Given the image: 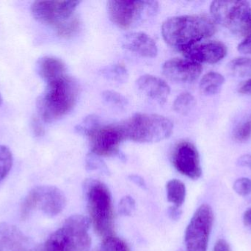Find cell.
Returning a JSON list of instances; mask_svg holds the SVG:
<instances>
[{"mask_svg":"<svg viewBox=\"0 0 251 251\" xmlns=\"http://www.w3.org/2000/svg\"><path fill=\"white\" fill-rule=\"evenodd\" d=\"M239 91L242 94H251V78L240 87Z\"/></svg>","mask_w":251,"mask_h":251,"instance_id":"836d02e7","label":"cell"},{"mask_svg":"<svg viewBox=\"0 0 251 251\" xmlns=\"http://www.w3.org/2000/svg\"><path fill=\"white\" fill-rule=\"evenodd\" d=\"M65 206L66 197L61 190L52 186L37 187L24 199L21 207V218L25 221L36 210L41 211L47 216H57Z\"/></svg>","mask_w":251,"mask_h":251,"instance_id":"52a82bcc","label":"cell"},{"mask_svg":"<svg viewBox=\"0 0 251 251\" xmlns=\"http://www.w3.org/2000/svg\"><path fill=\"white\" fill-rule=\"evenodd\" d=\"M172 161L176 169L182 175L193 180L199 179L201 175L199 153L192 143H178L174 149Z\"/></svg>","mask_w":251,"mask_h":251,"instance_id":"7c38bea8","label":"cell"},{"mask_svg":"<svg viewBox=\"0 0 251 251\" xmlns=\"http://www.w3.org/2000/svg\"><path fill=\"white\" fill-rule=\"evenodd\" d=\"M213 251H231L228 243L224 240H219L215 244Z\"/></svg>","mask_w":251,"mask_h":251,"instance_id":"4dcf8cb0","label":"cell"},{"mask_svg":"<svg viewBox=\"0 0 251 251\" xmlns=\"http://www.w3.org/2000/svg\"><path fill=\"white\" fill-rule=\"evenodd\" d=\"M210 12L215 22L234 31L242 32L249 16L250 4L246 1L219 0L211 4Z\"/></svg>","mask_w":251,"mask_h":251,"instance_id":"ba28073f","label":"cell"},{"mask_svg":"<svg viewBox=\"0 0 251 251\" xmlns=\"http://www.w3.org/2000/svg\"><path fill=\"white\" fill-rule=\"evenodd\" d=\"M137 84L140 91L160 104L166 102L171 92L169 85L164 80L153 75H145L140 77L137 80Z\"/></svg>","mask_w":251,"mask_h":251,"instance_id":"e0dca14e","label":"cell"},{"mask_svg":"<svg viewBox=\"0 0 251 251\" xmlns=\"http://www.w3.org/2000/svg\"><path fill=\"white\" fill-rule=\"evenodd\" d=\"M37 72L41 78L49 84L65 76L66 66L60 59L46 56L41 57L37 63Z\"/></svg>","mask_w":251,"mask_h":251,"instance_id":"ac0fdd59","label":"cell"},{"mask_svg":"<svg viewBox=\"0 0 251 251\" xmlns=\"http://www.w3.org/2000/svg\"><path fill=\"white\" fill-rule=\"evenodd\" d=\"M164 75L177 83H192L200 76L202 66L200 63L189 59L173 58L164 63Z\"/></svg>","mask_w":251,"mask_h":251,"instance_id":"4fadbf2b","label":"cell"},{"mask_svg":"<svg viewBox=\"0 0 251 251\" xmlns=\"http://www.w3.org/2000/svg\"><path fill=\"white\" fill-rule=\"evenodd\" d=\"M224 83L225 78L222 75L218 72H209L201 81L200 89L205 95H214L221 91Z\"/></svg>","mask_w":251,"mask_h":251,"instance_id":"d6986e66","label":"cell"},{"mask_svg":"<svg viewBox=\"0 0 251 251\" xmlns=\"http://www.w3.org/2000/svg\"><path fill=\"white\" fill-rule=\"evenodd\" d=\"M234 190L240 195H249L251 193V181L249 178H242L237 180L234 184Z\"/></svg>","mask_w":251,"mask_h":251,"instance_id":"4316f807","label":"cell"},{"mask_svg":"<svg viewBox=\"0 0 251 251\" xmlns=\"http://www.w3.org/2000/svg\"><path fill=\"white\" fill-rule=\"evenodd\" d=\"M88 183L86 192L88 209L94 230L103 240L113 237L114 213L110 190L100 181Z\"/></svg>","mask_w":251,"mask_h":251,"instance_id":"3957f363","label":"cell"},{"mask_svg":"<svg viewBox=\"0 0 251 251\" xmlns=\"http://www.w3.org/2000/svg\"><path fill=\"white\" fill-rule=\"evenodd\" d=\"M93 251H130V250L124 240L113 236L103 240L102 243Z\"/></svg>","mask_w":251,"mask_h":251,"instance_id":"603a6c76","label":"cell"},{"mask_svg":"<svg viewBox=\"0 0 251 251\" xmlns=\"http://www.w3.org/2000/svg\"><path fill=\"white\" fill-rule=\"evenodd\" d=\"M215 32V22L205 15L175 16L165 21L162 26L165 41L181 52Z\"/></svg>","mask_w":251,"mask_h":251,"instance_id":"6da1fadb","label":"cell"},{"mask_svg":"<svg viewBox=\"0 0 251 251\" xmlns=\"http://www.w3.org/2000/svg\"><path fill=\"white\" fill-rule=\"evenodd\" d=\"M90 220L82 215H73L54 231L44 245L47 251H88L91 239L88 234Z\"/></svg>","mask_w":251,"mask_h":251,"instance_id":"277c9868","label":"cell"},{"mask_svg":"<svg viewBox=\"0 0 251 251\" xmlns=\"http://www.w3.org/2000/svg\"><path fill=\"white\" fill-rule=\"evenodd\" d=\"M125 48L146 57H154L158 50L155 41L144 32H130L122 38Z\"/></svg>","mask_w":251,"mask_h":251,"instance_id":"2e32d148","label":"cell"},{"mask_svg":"<svg viewBox=\"0 0 251 251\" xmlns=\"http://www.w3.org/2000/svg\"><path fill=\"white\" fill-rule=\"evenodd\" d=\"M79 1H36L31 13L38 22L57 27L72 17Z\"/></svg>","mask_w":251,"mask_h":251,"instance_id":"8fae6325","label":"cell"},{"mask_svg":"<svg viewBox=\"0 0 251 251\" xmlns=\"http://www.w3.org/2000/svg\"><path fill=\"white\" fill-rule=\"evenodd\" d=\"M166 190L168 201L173 203L174 207L179 209L185 200V185L179 180L173 179L168 181Z\"/></svg>","mask_w":251,"mask_h":251,"instance_id":"ffe728a7","label":"cell"},{"mask_svg":"<svg viewBox=\"0 0 251 251\" xmlns=\"http://www.w3.org/2000/svg\"><path fill=\"white\" fill-rule=\"evenodd\" d=\"M131 181L134 183V184L138 185L139 187H142V188H146V183H145L144 180L143 178H140V176L137 175H131L130 176Z\"/></svg>","mask_w":251,"mask_h":251,"instance_id":"e575fe53","label":"cell"},{"mask_svg":"<svg viewBox=\"0 0 251 251\" xmlns=\"http://www.w3.org/2000/svg\"><path fill=\"white\" fill-rule=\"evenodd\" d=\"M30 251H47L46 248L44 247V245L43 246H38L36 248H32V250Z\"/></svg>","mask_w":251,"mask_h":251,"instance_id":"f35d334b","label":"cell"},{"mask_svg":"<svg viewBox=\"0 0 251 251\" xmlns=\"http://www.w3.org/2000/svg\"><path fill=\"white\" fill-rule=\"evenodd\" d=\"M80 27V22L77 17H71L70 19L55 27L57 34L60 36L69 38L75 35Z\"/></svg>","mask_w":251,"mask_h":251,"instance_id":"cb8c5ba5","label":"cell"},{"mask_svg":"<svg viewBox=\"0 0 251 251\" xmlns=\"http://www.w3.org/2000/svg\"><path fill=\"white\" fill-rule=\"evenodd\" d=\"M238 164L242 167H249L251 169V155H245L240 158Z\"/></svg>","mask_w":251,"mask_h":251,"instance_id":"d6a6232c","label":"cell"},{"mask_svg":"<svg viewBox=\"0 0 251 251\" xmlns=\"http://www.w3.org/2000/svg\"><path fill=\"white\" fill-rule=\"evenodd\" d=\"M103 97L106 101L113 105L119 106H125L127 101L124 96L116 91H106L103 93Z\"/></svg>","mask_w":251,"mask_h":251,"instance_id":"f1b7e54d","label":"cell"},{"mask_svg":"<svg viewBox=\"0 0 251 251\" xmlns=\"http://www.w3.org/2000/svg\"><path fill=\"white\" fill-rule=\"evenodd\" d=\"M251 137V115L237 125L234 137L237 141H246Z\"/></svg>","mask_w":251,"mask_h":251,"instance_id":"d4e9b609","label":"cell"},{"mask_svg":"<svg viewBox=\"0 0 251 251\" xmlns=\"http://www.w3.org/2000/svg\"><path fill=\"white\" fill-rule=\"evenodd\" d=\"M135 208V202L130 196H126L121 200L119 204V212L124 216H129Z\"/></svg>","mask_w":251,"mask_h":251,"instance_id":"83f0119b","label":"cell"},{"mask_svg":"<svg viewBox=\"0 0 251 251\" xmlns=\"http://www.w3.org/2000/svg\"><path fill=\"white\" fill-rule=\"evenodd\" d=\"M77 96L76 82L66 75L49 83L37 103L40 116L46 122L57 120L73 109Z\"/></svg>","mask_w":251,"mask_h":251,"instance_id":"7a4b0ae2","label":"cell"},{"mask_svg":"<svg viewBox=\"0 0 251 251\" xmlns=\"http://www.w3.org/2000/svg\"><path fill=\"white\" fill-rule=\"evenodd\" d=\"M243 33H249L251 32V13L250 16H249V19H248L247 22H246V25H245L244 28H243Z\"/></svg>","mask_w":251,"mask_h":251,"instance_id":"74e56055","label":"cell"},{"mask_svg":"<svg viewBox=\"0 0 251 251\" xmlns=\"http://www.w3.org/2000/svg\"><path fill=\"white\" fill-rule=\"evenodd\" d=\"M168 215L171 217V219L177 221L181 217V211L178 208L172 206V207H170L169 209H168Z\"/></svg>","mask_w":251,"mask_h":251,"instance_id":"1f68e13d","label":"cell"},{"mask_svg":"<svg viewBox=\"0 0 251 251\" xmlns=\"http://www.w3.org/2000/svg\"><path fill=\"white\" fill-rule=\"evenodd\" d=\"M243 220H244L245 223L248 226L251 227V209L246 212L244 217H243Z\"/></svg>","mask_w":251,"mask_h":251,"instance_id":"8d00e7d4","label":"cell"},{"mask_svg":"<svg viewBox=\"0 0 251 251\" xmlns=\"http://www.w3.org/2000/svg\"><path fill=\"white\" fill-rule=\"evenodd\" d=\"M213 221V212L209 205H201L196 210L186 229L187 251L207 250Z\"/></svg>","mask_w":251,"mask_h":251,"instance_id":"9c48e42d","label":"cell"},{"mask_svg":"<svg viewBox=\"0 0 251 251\" xmlns=\"http://www.w3.org/2000/svg\"><path fill=\"white\" fill-rule=\"evenodd\" d=\"M93 153L99 156H111L119 152L121 144L126 140L122 125H95L86 134Z\"/></svg>","mask_w":251,"mask_h":251,"instance_id":"30bf717a","label":"cell"},{"mask_svg":"<svg viewBox=\"0 0 251 251\" xmlns=\"http://www.w3.org/2000/svg\"><path fill=\"white\" fill-rule=\"evenodd\" d=\"M1 103H2V98H1V94H0V106H1Z\"/></svg>","mask_w":251,"mask_h":251,"instance_id":"ab89813d","label":"cell"},{"mask_svg":"<svg viewBox=\"0 0 251 251\" xmlns=\"http://www.w3.org/2000/svg\"><path fill=\"white\" fill-rule=\"evenodd\" d=\"M104 75L109 79L118 83H124L128 78V73L125 66L122 65H115L104 71Z\"/></svg>","mask_w":251,"mask_h":251,"instance_id":"484cf974","label":"cell"},{"mask_svg":"<svg viewBox=\"0 0 251 251\" xmlns=\"http://www.w3.org/2000/svg\"><path fill=\"white\" fill-rule=\"evenodd\" d=\"M156 1L111 0L107 2V11L113 23L122 29H128L139 22L153 17L157 13Z\"/></svg>","mask_w":251,"mask_h":251,"instance_id":"8992f818","label":"cell"},{"mask_svg":"<svg viewBox=\"0 0 251 251\" xmlns=\"http://www.w3.org/2000/svg\"><path fill=\"white\" fill-rule=\"evenodd\" d=\"M238 50L244 54L251 55V34L239 44Z\"/></svg>","mask_w":251,"mask_h":251,"instance_id":"f546056e","label":"cell"},{"mask_svg":"<svg viewBox=\"0 0 251 251\" xmlns=\"http://www.w3.org/2000/svg\"><path fill=\"white\" fill-rule=\"evenodd\" d=\"M33 128L34 131H35V133L37 134V135H42L43 132H44V129H43L42 126L40 125V123L38 122V121H34Z\"/></svg>","mask_w":251,"mask_h":251,"instance_id":"d590c367","label":"cell"},{"mask_svg":"<svg viewBox=\"0 0 251 251\" xmlns=\"http://www.w3.org/2000/svg\"><path fill=\"white\" fill-rule=\"evenodd\" d=\"M181 53L189 60L199 63H215L226 57L227 47L220 41H209L195 44Z\"/></svg>","mask_w":251,"mask_h":251,"instance_id":"5bb4252c","label":"cell"},{"mask_svg":"<svg viewBox=\"0 0 251 251\" xmlns=\"http://www.w3.org/2000/svg\"><path fill=\"white\" fill-rule=\"evenodd\" d=\"M196 105V99L188 92L182 93L177 97L174 103V109L177 113L187 114Z\"/></svg>","mask_w":251,"mask_h":251,"instance_id":"7402d4cb","label":"cell"},{"mask_svg":"<svg viewBox=\"0 0 251 251\" xmlns=\"http://www.w3.org/2000/svg\"><path fill=\"white\" fill-rule=\"evenodd\" d=\"M126 139L139 143H151L168 138L174 124L168 118L158 114L136 113L121 124Z\"/></svg>","mask_w":251,"mask_h":251,"instance_id":"5b68a950","label":"cell"},{"mask_svg":"<svg viewBox=\"0 0 251 251\" xmlns=\"http://www.w3.org/2000/svg\"><path fill=\"white\" fill-rule=\"evenodd\" d=\"M228 71L232 76L244 78L251 75V58L237 57L228 63Z\"/></svg>","mask_w":251,"mask_h":251,"instance_id":"44dd1931","label":"cell"},{"mask_svg":"<svg viewBox=\"0 0 251 251\" xmlns=\"http://www.w3.org/2000/svg\"><path fill=\"white\" fill-rule=\"evenodd\" d=\"M30 241L17 227L0 223V251H30Z\"/></svg>","mask_w":251,"mask_h":251,"instance_id":"9a60e30c","label":"cell"}]
</instances>
